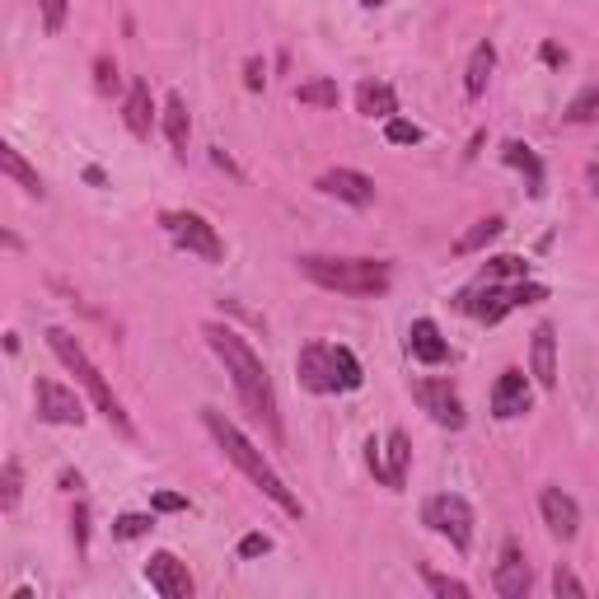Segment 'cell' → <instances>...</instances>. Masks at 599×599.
<instances>
[{"mask_svg":"<svg viewBox=\"0 0 599 599\" xmlns=\"http://www.w3.org/2000/svg\"><path fill=\"white\" fill-rule=\"evenodd\" d=\"M385 137H389V146H417L421 141V127L408 122V118H389L385 122Z\"/></svg>","mask_w":599,"mask_h":599,"instance_id":"obj_30","label":"cell"},{"mask_svg":"<svg viewBox=\"0 0 599 599\" xmlns=\"http://www.w3.org/2000/svg\"><path fill=\"white\" fill-rule=\"evenodd\" d=\"M590 183H595V192H599V164H595V169H590Z\"/></svg>","mask_w":599,"mask_h":599,"instance_id":"obj_40","label":"cell"},{"mask_svg":"<svg viewBox=\"0 0 599 599\" xmlns=\"http://www.w3.org/2000/svg\"><path fill=\"white\" fill-rule=\"evenodd\" d=\"M127 127H131V137H150V122H154V108H150V84L137 80L131 84V94H127Z\"/></svg>","mask_w":599,"mask_h":599,"instance_id":"obj_20","label":"cell"},{"mask_svg":"<svg viewBox=\"0 0 599 599\" xmlns=\"http://www.w3.org/2000/svg\"><path fill=\"white\" fill-rule=\"evenodd\" d=\"M164 131H169L173 150H188V131H192V118H188V103H183L179 94H169V99H164Z\"/></svg>","mask_w":599,"mask_h":599,"instance_id":"obj_23","label":"cell"},{"mask_svg":"<svg viewBox=\"0 0 599 599\" xmlns=\"http://www.w3.org/2000/svg\"><path fill=\"white\" fill-rule=\"evenodd\" d=\"M38 6H42V29L61 33V24H66V0H38Z\"/></svg>","mask_w":599,"mask_h":599,"instance_id":"obj_33","label":"cell"},{"mask_svg":"<svg viewBox=\"0 0 599 599\" xmlns=\"http://www.w3.org/2000/svg\"><path fill=\"white\" fill-rule=\"evenodd\" d=\"M370 455H366V463H370V473L375 478H380L385 487H393V492H398V487H403L408 482V463H412V446H408V436L403 431H389V440H385V450L380 446H375V440H370V446H366Z\"/></svg>","mask_w":599,"mask_h":599,"instance_id":"obj_9","label":"cell"},{"mask_svg":"<svg viewBox=\"0 0 599 599\" xmlns=\"http://www.w3.org/2000/svg\"><path fill=\"white\" fill-rule=\"evenodd\" d=\"M268 548H272V539H268V535H249V539L239 543V558H262Z\"/></svg>","mask_w":599,"mask_h":599,"instance_id":"obj_36","label":"cell"},{"mask_svg":"<svg viewBox=\"0 0 599 599\" xmlns=\"http://www.w3.org/2000/svg\"><path fill=\"white\" fill-rule=\"evenodd\" d=\"M76 543H80V552H84V543H90V510L84 506H76Z\"/></svg>","mask_w":599,"mask_h":599,"instance_id":"obj_38","label":"cell"},{"mask_svg":"<svg viewBox=\"0 0 599 599\" xmlns=\"http://www.w3.org/2000/svg\"><path fill=\"white\" fill-rule=\"evenodd\" d=\"M164 230H169V239L179 243V249H188L197 258H207V262L226 258V243H220V234H216V226L207 216H197V211H164Z\"/></svg>","mask_w":599,"mask_h":599,"instance_id":"obj_7","label":"cell"},{"mask_svg":"<svg viewBox=\"0 0 599 599\" xmlns=\"http://www.w3.org/2000/svg\"><path fill=\"white\" fill-rule=\"evenodd\" d=\"M529 380H525V370H501V380H497V389H492V412L501 417V421H516V417H525L529 412Z\"/></svg>","mask_w":599,"mask_h":599,"instance_id":"obj_16","label":"cell"},{"mask_svg":"<svg viewBox=\"0 0 599 599\" xmlns=\"http://www.w3.org/2000/svg\"><path fill=\"white\" fill-rule=\"evenodd\" d=\"M296 370H300V385L315 393H347V389H361V380H366V370L351 357V347H338V342H309L300 351Z\"/></svg>","mask_w":599,"mask_h":599,"instance_id":"obj_5","label":"cell"},{"mask_svg":"<svg viewBox=\"0 0 599 599\" xmlns=\"http://www.w3.org/2000/svg\"><path fill=\"white\" fill-rule=\"evenodd\" d=\"M154 510H188V497H179V492H154Z\"/></svg>","mask_w":599,"mask_h":599,"instance_id":"obj_39","label":"cell"},{"mask_svg":"<svg viewBox=\"0 0 599 599\" xmlns=\"http://www.w3.org/2000/svg\"><path fill=\"white\" fill-rule=\"evenodd\" d=\"M94 84H99L103 94H113V90H118V66L108 61V57H99V61H94Z\"/></svg>","mask_w":599,"mask_h":599,"instance_id":"obj_34","label":"cell"},{"mask_svg":"<svg viewBox=\"0 0 599 599\" xmlns=\"http://www.w3.org/2000/svg\"><path fill=\"white\" fill-rule=\"evenodd\" d=\"M501 230H506V220H501V216H487V220H478L469 234L455 239V253H459V258H463V253H478V249H487V243H492Z\"/></svg>","mask_w":599,"mask_h":599,"instance_id":"obj_25","label":"cell"},{"mask_svg":"<svg viewBox=\"0 0 599 599\" xmlns=\"http://www.w3.org/2000/svg\"><path fill=\"white\" fill-rule=\"evenodd\" d=\"M33 408H38L42 421H52V427H80V421H84V403L66 385H57V380H38Z\"/></svg>","mask_w":599,"mask_h":599,"instance_id":"obj_11","label":"cell"},{"mask_svg":"<svg viewBox=\"0 0 599 599\" xmlns=\"http://www.w3.org/2000/svg\"><path fill=\"white\" fill-rule=\"evenodd\" d=\"M319 192L338 197V202H347V207H370L375 202V183L357 169H328L319 179Z\"/></svg>","mask_w":599,"mask_h":599,"instance_id":"obj_15","label":"cell"},{"mask_svg":"<svg viewBox=\"0 0 599 599\" xmlns=\"http://www.w3.org/2000/svg\"><path fill=\"white\" fill-rule=\"evenodd\" d=\"M357 108H361V113L366 118H393L398 113V94L389 90V84H375V80H366L361 84V90H357Z\"/></svg>","mask_w":599,"mask_h":599,"instance_id":"obj_21","label":"cell"},{"mask_svg":"<svg viewBox=\"0 0 599 599\" xmlns=\"http://www.w3.org/2000/svg\"><path fill=\"white\" fill-rule=\"evenodd\" d=\"M300 272L315 286H323V291H338V296H385L393 281V268L380 258H319V253H309V258H300Z\"/></svg>","mask_w":599,"mask_h":599,"instance_id":"obj_3","label":"cell"},{"mask_svg":"<svg viewBox=\"0 0 599 599\" xmlns=\"http://www.w3.org/2000/svg\"><path fill=\"white\" fill-rule=\"evenodd\" d=\"M146 529H150V516H122V520L113 525V535H118V539H141Z\"/></svg>","mask_w":599,"mask_h":599,"instance_id":"obj_35","label":"cell"},{"mask_svg":"<svg viewBox=\"0 0 599 599\" xmlns=\"http://www.w3.org/2000/svg\"><path fill=\"white\" fill-rule=\"evenodd\" d=\"M562 118H567V122H576V127L599 122V84H586V90L567 103V113H562Z\"/></svg>","mask_w":599,"mask_h":599,"instance_id":"obj_27","label":"cell"},{"mask_svg":"<svg viewBox=\"0 0 599 599\" xmlns=\"http://www.w3.org/2000/svg\"><path fill=\"white\" fill-rule=\"evenodd\" d=\"M529 370H535V380L543 389L558 385V332L552 323H539L535 328V351H529Z\"/></svg>","mask_w":599,"mask_h":599,"instance_id":"obj_17","label":"cell"},{"mask_svg":"<svg viewBox=\"0 0 599 599\" xmlns=\"http://www.w3.org/2000/svg\"><path fill=\"white\" fill-rule=\"evenodd\" d=\"M427 576V586L436 590V595H446V599H469V586L463 581H450V576H440V571H421Z\"/></svg>","mask_w":599,"mask_h":599,"instance_id":"obj_31","label":"cell"},{"mask_svg":"<svg viewBox=\"0 0 599 599\" xmlns=\"http://www.w3.org/2000/svg\"><path fill=\"white\" fill-rule=\"evenodd\" d=\"M492 586H497L501 599H525L529 586H535V571H529V562H525V552H520L516 539H506V543H501V562H497Z\"/></svg>","mask_w":599,"mask_h":599,"instance_id":"obj_14","label":"cell"},{"mask_svg":"<svg viewBox=\"0 0 599 599\" xmlns=\"http://www.w3.org/2000/svg\"><path fill=\"white\" fill-rule=\"evenodd\" d=\"M492 66H497V48H492V42H478L473 57H469V71H463V94L482 99L487 80H492Z\"/></svg>","mask_w":599,"mask_h":599,"instance_id":"obj_19","label":"cell"},{"mask_svg":"<svg viewBox=\"0 0 599 599\" xmlns=\"http://www.w3.org/2000/svg\"><path fill=\"white\" fill-rule=\"evenodd\" d=\"M19 492H24V469H19V459H6V487H0V506L14 510L19 506Z\"/></svg>","mask_w":599,"mask_h":599,"instance_id":"obj_29","label":"cell"},{"mask_svg":"<svg viewBox=\"0 0 599 599\" xmlns=\"http://www.w3.org/2000/svg\"><path fill=\"white\" fill-rule=\"evenodd\" d=\"M243 84H249V90H262V84H268V66H262L258 57L243 66Z\"/></svg>","mask_w":599,"mask_h":599,"instance_id":"obj_37","label":"cell"},{"mask_svg":"<svg viewBox=\"0 0 599 599\" xmlns=\"http://www.w3.org/2000/svg\"><path fill=\"white\" fill-rule=\"evenodd\" d=\"M366 6H385V0H366Z\"/></svg>","mask_w":599,"mask_h":599,"instance_id":"obj_41","label":"cell"},{"mask_svg":"<svg viewBox=\"0 0 599 599\" xmlns=\"http://www.w3.org/2000/svg\"><path fill=\"white\" fill-rule=\"evenodd\" d=\"M427 525L436 529V535H446L459 552H469L473 548V506L463 501V497H455V492H440V497H431L427 501Z\"/></svg>","mask_w":599,"mask_h":599,"instance_id":"obj_8","label":"cell"},{"mask_svg":"<svg viewBox=\"0 0 599 599\" xmlns=\"http://www.w3.org/2000/svg\"><path fill=\"white\" fill-rule=\"evenodd\" d=\"M202 421H207V431L216 436V446L220 450H226V459L234 463V469L243 473V478H253V487H258V492L262 497H268V501H277L281 510H286V516H305V506H300V497L291 492V487H286L281 482V473L272 469V463L268 459H262V450L253 446V440L249 436H243L239 427H234V421L230 417H220L216 408H202Z\"/></svg>","mask_w":599,"mask_h":599,"instance_id":"obj_2","label":"cell"},{"mask_svg":"<svg viewBox=\"0 0 599 599\" xmlns=\"http://www.w3.org/2000/svg\"><path fill=\"white\" fill-rule=\"evenodd\" d=\"M539 510H543V525L552 529V539L571 543L576 535H581V506H576L562 487H543V492H539Z\"/></svg>","mask_w":599,"mask_h":599,"instance_id":"obj_13","label":"cell"},{"mask_svg":"<svg viewBox=\"0 0 599 599\" xmlns=\"http://www.w3.org/2000/svg\"><path fill=\"white\" fill-rule=\"evenodd\" d=\"M529 272V262H520V258H510V253H501V258H487V268H482V277L473 281V286H497V281H510V277H525Z\"/></svg>","mask_w":599,"mask_h":599,"instance_id":"obj_26","label":"cell"},{"mask_svg":"<svg viewBox=\"0 0 599 599\" xmlns=\"http://www.w3.org/2000/svg\"><path fill=\"white\" fill-rule=\"evenodd\" d=\"M0 169H6L10 179H14L19 188H24L29 197H42V179H38V169H29V164H24V154H19L14 146H0Z\"/></svg>","mask_w":599,"mask_h":599,"instance_id":"obj_22","label":"cell"},{"mask_svg":"<svg viewBox=\"0 0 599 599\" xmlns=\"http://www.w3.org/2000/svg\"><path fill=\"white\" fill-rule=\"evenodd\" d=\"M48 347L57 351V361H61L66 370H71V375H76V380H80L84 389H90L94 408L108 417V427H113L118 436H127V440H137V427H131V417L122 412L118 393L108 389V380L99 375V366L90 361V351H84V347H80V342H76V338H71V332H66V328H48Z\"/></svg>","mask_w":599,"mask_h":599,"instance_id":"obj_4","label":"cell"},{"mask_svg":"<svg viewBox=\"0 0 599 599\" xmlns=\"http://www.w3.org/2000/svg\"><path fill=\"white\" fill-rule=\"evenodd\" d=\"M202 338L211 342V351L220 361H226V375L234 380V393L243 398V408H249L253 417L268 421V431L281 436V417H277V393H272V380H268V366H262L253 357V347L239 338V332L220 328V323H207Z\"/></svg>","mask_w":599,"mask_h":599,"instance_id":"obj_1","label":"cell"},{"mask_svg":"<svg viewBox=\"0 0 599 599\" xmlns=\"http://www.w3.org/2000/svg\"><path fill=\"white\" fill-rule=\"evenodd\" d=\"M552 590H558V595H571V599H586L581 576H576L571 567H558V571H552Z\"/></svg>","mask_w":599,"mask_h":599,"instance_id":"obj_32","label":"cell"},{"mask_svg":"<svg viewBox=\"0 0 599 599\" xmlns=\"http://www.w3.org/2000/svg\"><path fill=\"white\" fill-rule=\"evenodd\" d=\"M412 398L421 403V412H431L436 427H450V431L463 427V403H459V393H455L450 380H417Z\"/></svg>","mask_w":599,"mask_h":599,"instance_id":"obj_10","label":"cell"},{"mask_svg":"<svg viewBox=\"0 0 599 599\" xmlns=\"http://www.w3.org/2000/svg\"><path fill=\"white\" fill-rule=\"evenodd\" d=\"M535 300H548V286L539 281H516V286H469V291L459 296V309H469V315H478L482 323H501L510 309L520 305H535Z\"/></svg>","mask_w":599,"mask_h":599,"instance_id":"obj_6","label":"cell"},{"mask_svg":"<svg viewBox=\"0 0 599 599\" xmlns=\"http://www.w3.org/2000/svg\"><path fill=\"white\" fill-rule=\"evenodd\" d=\"M501 154H506V164H516L520 173H529V192L539 197V192H543V169H539V160H535V150L520 146V141H506Z\"/></svg>","mask_w":599,"mask_h":599,"instance_id":"obj_24","label":"cell"},{"mask_svg":"<svg viewBox=\"0 0 599 599\" xmlns=\"http://www.w3.org/2000/svg\"><path fill=\"white\" fill-rule=\"evenodd\" d=\"M146 581L160 590L164 599H192V590H197L188 562H179L173 552H154V558L146 562Z\"/></svg>","mask_w":599,"mask_h":599,"instance_id":"obj_12","label":"cell"},{"mask_svg":"<svg viewBox=\"0 0 599 599\" xmlns=\"http://www.w3.org/2000/svg\"><path fill=\"white\" fill-rule=\"evenodd\" d=\"M408 351L417 361H427V366H440V361H450V342L440 338V328L431 319H417L408 328Z\"/></svg>","mask_w":599,"mask_h":599,"instance_id":"obj_18","label":"cell"},{"mask_svg":"<svg viewBox=\"0 0 599 599\" xmlns=\"http://www.w3.org/2000/svg\"><path fill=\"white\" fill-rule=\"evenodd\" d=\"M296 99L300 103H315V108H338V84H332V80H309V84H300V90H296Z\"/></svg>","mask_w":599,"mask_h":599,"instance_id":"obj_28","label":"cell"}]
</instances>
